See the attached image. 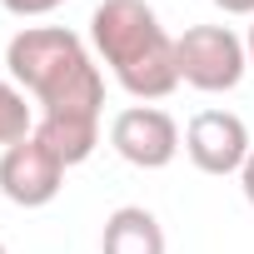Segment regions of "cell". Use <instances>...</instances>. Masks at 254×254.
<instances>
[{
  "label": "cell",
  "mask_w": 254,
  "mask_h": 254,
  "mask_svg": "<svg viewBox=\"0 0 254 254\" xmlns=\"http://www.w3.org/2000/svg\"><path fill=\"white\" fill-rule=\"evenodd\" d=\"M254 140L234 110H199L185 125V155L199 175H239Z\"/></svg>",
  "instance_id": "5"
},
{
  "label": "cell",
  "mask_w": 254,
  "mask_h": 254,
  "mask_svg": "<svg viewBox=\"0 0 254 254\" xmlns=\"http://www.w3.org/2000/svg\"><path fill=\"white\" fill-rule=\"evenodd\" d=\"M100 254H165V229L145 204H120L100 229Z\"/></svg>",
  "instance_id": "7"
},
{
  "label": "cell",
  "mask_w": 254,
  "mask_h": 254,
  "mask_svg": "<svg viewBox=\"0 0 254 254\" xmlns=\"http://www.w3.org/2000/svg\"><path fill=\"white\" fill-rule=\"evenodd\" d=\"M90 40L110 75L135 100H165L180 90L175 35L160 25V15L145 0H100L90 15Z\"/></svg>",
  "instance_id": "2"
},
{
  "label": "cell",
  "mask_w": 254,
  "mask_h": 254,
  "mask_svg": "<svg viewBox=\"0 0 254 254\" xmlns=\"http://www.w3.org/2000/svg\"><path fill=\"white\" fill-rule=\"evenodd\" d=\"M110 145L125 165L135 170H165L175 155H180V125L170 110L160 105H130L110 120Z\"/></svg>",
  "instance_id": "4"
},
{
  "label": "cell",
  "mask_w": 254,
  "mask_h": 254,
  "mask_svg": "<svg viewBox=\"0 0 254 254\" xmlns=\"http://www.w3.org/2000/svg\"><path fill=\"white\" fill-rule=\"evenodd\" d=\"M30 130H35V110H30L25 90L0 75V145H20Z\"/></svg>",
  "instance_id": "8"
},
{
  "label": "cell",
  "mask_w": 254,
  "mask_h": 254,
  "mask_svg": "<svg viewBox=\"0 0 254 254\" xmlns=\"http://www.w3.org/2000/svg\"><path fill=\"white\" fill-rule=\"evenodd\" d=\"M239 190H244V199L254 204V150H249V160H244V170H239Z\"/></svg>",
  "instance_id": "10"
},
{
  "label": "cell",
  "mask_w": 254,
  "mask_h": 254,
  "mask_svg": "<svg viewBox=\"0 0 254 254\" xmlns=\"http://www.w3.org/2000/svg\"><path fill=\"white\" fill-rule=\"evenodd\" d=\"M175 60H180V85L199 95H224L249 70V50L229 25H190L175 40Z\"/></svg>",
  "instance_id": "3"
},
{
  "label": "cell",
  "mask_w": 254,
  "mask_h": 254,
  "mask_svg": "<svg viewBox=\"0 0 254 254\" xmlns=\"http://www.w3.org/2000/svg\"><path fill=\"white\" fill-rule=\"evenodd\" d=\"M224 15H254V0H214Z\"/></svg>",
  "instance_id": "11"
},
{
  "label": "cell",
  "mask_w": 254,
  "mask_h": 254,
  "mask_svg": "<svg viewBox=\"0 0 254 254\" xmlns=\"http://www.w3.org/2000/svg\"><path fill=\"white\" fill-rule=\"evenodd\" d=\"M10 80L40 105L35 140L70 170L85 165L100 145V110H105V75L85 40L65 25H25L5 45Z\"/></svg>",
  "instance_id": "1"
},
{
  "label": "cell",
  "mask_w": 254,
  "mask_h": 254,
  "mask_svg": "<svg viewBox=\"0 0 254 254\" xmlns=\"http://www.w3.org/2000/svg\"><path fill=\"white\" fill-rule=\"evenodd\" d=\"M0 254H10V249H5V244H0Z\"/></svg>",
  "instance_id": "13"
},
{
  "label": "cell",
  "mask_w": 254,
  "mask_h": 254,
  "mask_svg": "<svg viewBox=\"0 0 254 254\" xmlns=\"http://www.w3.org/2000/svg\"><path fill=\"white\" fill-rule=\"evenodd\" d=\"M60 185H65V165L35 135H25L20 145L0 150V194H5L10 204L40 209V204H50L60 194Z\"/></svg>",
  "instance_id": "6"
},
{
  "label": "cell",
  "mask_w": 254,
  "mask_h": 254,
  "mask_svg": "<svg viewBox=\"0 0 254 254\" xmlns=\"http://www.w3.org/2000/svg\"><path fill=\"white\" fill-rule=\"evenodd\" d=\"M10 15H20V20H30V15H50L55 5H65V0H0Z\"/></svg>",
  "instance_id": "9"
},
{
  "label": "cell",
  "mask_w": 254,
  "mask_h": 254,
  "mask_svg": "<svg viewBox=\"0 0 254 254\" xmlns=\"http://www.w3.org/2000/svg\"><path fill=\"white\" fill-rule=\"evenodd\" d=\"M244 50H249V70H254V25H249V35H244Z\"/></svg>",
  "instance_id": "12"
}]
</instances>
